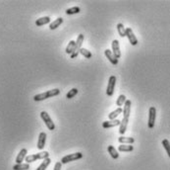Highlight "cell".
<instances>
[{
	"instance_id": "1",
	"label": "cell",
	"mask_w": 170,
	"mask_h": 170,
	"mask_svg": "<svg viewBox=\"0 0 170 170\" xmlns=\"http://www.w3.org/2000/svg\"><path fill=\"white\" fill-rule=\"evenodd\" d=\"M124 105L125 106L123 108V120L121 121V125H120V128H119V133L121 135H124L126 131H127V126H128V122H129L132 102H131V100H127L125 102Z\"/></svg>"
},
{
	"instance_id": "2",
	"label": "cell",
	"mask_w": 170,
	"mask_h": 170,
	"mask_svg": "<svg viewBox=\"0 0 170 170\" xmlns=\"http://www.w3.org/2000/svg\"><path fill=\"white\" fill-rule=\"evenodd\" d=\"M60 94V90L58 88H55V89H51V90H48L46 92H43V93H41V94H37L33 97V100L35 101H43L47 98H50V97H53V96H57Z\"/></svg>"
},
{
	"instance_id": "3",
	"label": "cell",
	"mask_w": 170,
	"mask_h": 170,
	"mask_svg": "<svg viewBox=\"0 0 170 170\" xmlns=\"http://www.w3.org/2000/svg\"><path fill=\"white\" fill-rule=\"evenodd\" d=\"M84 39H85V36L83 35V34H80L79 36L77 38V41H76V45H75V48H74V51L71 53L70 57L71 59H75L78 56H79L80 53V51L82 48V45H83V42H84Z\"/></svg>"
},
{
	"instance_id": "4",
	"label": "cell",
	"mask_w": 170,
	"mask_h": 170,
	"mask_svg": "<svg viewBox=\"0 0 170 170\" xmlns=\"http://www.w3.org/2000/svg\"><path fill=\"white\" fill-rule=\"evenodd\" d=\"M48 156H49V153H48L47 151H42V152L37 153V154L28 155V156L26 157V161H27V163H31V162H33V161H37V159L48 158Z\"/></svg>"
},
{
	"instance_id": "5",
	"label": "cell",
	"mask_w": 170,
	"mask_h": 170,
	"mask_svg": "<svg viewBox=\"0 0 170 170\" xmlns=\"http://www.w3.org/2000/svg\"><path fill=\"white\" fill-rule=\"evenodd\" d=\"M83 157V153L82 152H75V153H71V154H68L66 156H64L61 159V163L62 164H66L68 162H71V161H75V160L78 159H81Z\"/></svg>"
},
{
	"instance_id": "6",
	"label": "cell",
	"mask_w": 170,
	"mask_h": 170,
	"mask_svg": "<svg viewBox=\"0 0 170 170\" xmlns=\"http://www.w3.org/2000/svg\"><path fill=\"white\" fill-rule=\"evenodd\" d=\"M41 119L43 120V122L45 123V125H46V127L48 128V130H50V131L55 130V125H54V123L52 122L50 116L48 115L45 111H42V112H41Z\"/></svg>"
},
{
	"instance_id": "7",
	"label": "cell",
	"mask_w": 170,
	"mask_h": 170,
	"mask_svg": "<svg viewBox=\"0 0 170 170\" xmlns=\"http://www.w3.org/2000/svg\"><path fill=\"white\" fill-rule=\"evenodd\" d=\"M155 118H156V109L154 107H150L149 110V122H148V126L149 129H153L154 127Z\"/></svg>"
},
{
	"instance_id": "8",
	"label": "cell",
	"mask_w": 170,
	"mask_h": 170,
	"mask_svg": "<svg viewBox=\"0 0 170 170\" xmlns=\"http://www.w3.org/2000/svg\"><path fill=\"white\" fill-rule=\"evenodd\" d=\"M115 84H116V77L114 75H111L109 77V80H108L107 88H106V94H107L108 96H112L113 95Z\"/></svg>"
},
{
	"instance_id": "9",
	"label": "cell",
	"mask_w": 170,
	"mask_h": 170,
	"mask_svg": "<svg viewBox=\"0 0 170 170\" xmlns=\"http://www.w3.org/2000/svg\"><path fill=\"white\" fill-rule=\"evenodd\" d=\"M126 37L128 38V40H129L130 44L132 46H136L138 44V39L136 38L135 34L133 33L132 29H131V28H127V29H126Z\"/></svg>"
},
{
	"instance_id": "10",
	"label": "cell",
	"mask_w": 170,
	"mask_h": 170,
	"mask_svg": "<svg viewBox=\"0 0 170 170\" xmlns=\"http://www.w3.org/2000/svg\"><path fill=\"white\" fill-rule=\"evenodd\" d=\"M121 125V121H119L118 119H115V120H109V121H106V122L102 123V128L104 129H110V128H114V127H117V126Z\"/></svg>"
},
{
	"instance_id": "11",
	"label": "cell",
	"mask_w": 170,
	"mask_h": 170,
	"mask_svg": "<svg viewBox=\"0 0 170 170\" xmlns=\"http://www.w3.org/2000/svg\"><path fill=\"white\" fill-rule=\"evenodd\" d=\"M46 134L44 132H41L40 134V135H38V140H37V148L41 150L43 149V147H44L45 145V143H46Z\"/></svg>"
},
{
	"instance_id": "12",
	"label": "cell",
	"mask_w": 170,
	"mask_h": 170,
	"mask_svg": "<svg viewBox=\"0 0 170 170\" xmlns=\"http://www.w3.org/2000/svg\"><path fill=\"white\" fill-rule=\"evenodd\" d=\"M112 52L115 56L116 59H120L121 56V52H120V46H119V42L117 40H114L112 42Z\"/></svg>"
},
{
	"instance_id": "13",
	"label": "cell",
	"mask_w": 170,
	"mask_h": 170,
	"mask_svg": "<svg viewBox=\"0 0 170 170\" xmlns=\"http://www.w3.org/2000/svg\"><path fill=\"white\" fill-rule=\"evenodd\" d=\"M104 55H105V56L107 57L108 60H109L113 65H117V64H118V60L116 59L115 56L113 55V52H111V51L105 50V51H104Z\"/></svg>"
},
{
	"instance_id": "14",
	"label": "cell",
	"mask_w": 170,
	"mask_h": 170,
	"mask_svg": "<svg viewBox=\"0 0 170 170\" xmlns=\"http://www.w3.org/2000/svg\"><path fill=\"white\" fill-rule=\"evenodd\" d=\"M26 157H27V149H26V148H23V149L20 150V152H19L18 156H17V158H16L17 164L22 163V161H23L24 159H26Z\"/></svg>"
},
{
	"instance_id": "15",
	"label": "cell",
	"mask_w": 170,
	"mask_h": 170,
	"mask_svg": "<svg viewBox=\"0 0 170 170\" xmlns=\"http://www.w3.org/2000/svg\"><path fill=\"white\" fill-rule=\"evenodd\" d=\"M118 142L120 143H122V144H132L135 143V139L134 138H129V137H120L118 139Z\"/></svg>"
},
{
	"instance_id": "16",
	"label": "cell",
	"mask_w": 170,
	"mask_h": 170,
	"mask_svg": "<svg viewBox=\"0 0 170 170\" xmlns=\"http://www.w3.org/2000/svg\"><path fill=\"white\" fill-rule=\"evenodd\" d=\"M48 23H50V18L48 16H45V17H41L40 19H37V20L36 21V25L40 27V26H43Z\"/></svg>"
},
{
	"instance_id": "17",
	"label": "cell",
	"mask_w": 170,
	"mask_h": 170,
	"mask_svg": "<svg viewBox=\"0 0 170 170\" xmlns=\"http://www.w3.org/2000/svg\"><path fill=\"white\" fill-rule=\"evenodd\" d=\"M107 150L110 154V156L113 159H117L119 157V153L117 152V150H116V148L113 147V145H109V147H107Z\"/></svg>"
},
{
	"instance_id": "18",
	"label": "cell",
	"mask_w": 170,
	"mask_h": 170,
	"mask_svg": "<svg viewBox=\"0 0 170 170\" xmlns=\"http://www.w3.org/2000/svg\"><path fill=\"white\" fill-rule=\"evenodd\" d=\"M121 113H123V109L122 108H117L113 112H111L110 114H108V118H109V120H115V119H117L118 115L121 114Z\"/></svg>"
},
{
	"instance_id": "19",
	"label": "cell",
	"mask_w": 170,
	"mask_h": 170,
	"mask_svg": "<svg viewBox=\"0 0 170 170\" xmlns=\"http://www.w3.org/2000/svg\"><path fill=\"white\" fill-rule=\"evenodd\" d=\"M118 150L119 151H122V152H125V151H133L134 150V147L133 145H131V144H121L119 145V147H118Z\"/></svg>"
},
{
	"instance_id": "20",
	"label": "cell",
	"mask_w": 170,
	"mask_h": 170,
	"mask_svg": "<svg viewBox=\"0 0 170 170\" xmlns=\"http://www.w3.org/2000/svg\"><path fill=\"white\" fill-rule=\"evenodd\" d=\"M62 23H63V18H61V17L57 18L54 22H52L49 25V29H50V30H55V29H57L58 27H59Z\"/></svg>"
},
{
	"instance_id": "21",
	"label": "cell",
	"mask_w": 170,
	"mask_h": 170,
	"mask_svg": "<svg viewBox=\"0 0 170 170\" xmlns=\"http://www.w3.org/2000/svg\"><path fill=\"white\" fill-rule=\"evenodd\" d=\"M30 169V164L29 163H20L13 166V170H28Z\"/></svg>"
},
{
	"instance_id": "22",
	"label": "cell",
	"mask_w": 170,
	"mask_h": 170,
	"mask_svg": "<svg viewBox=\"0 0 170 170\" xmlns=\"http://www.w3.org/2000/svg\"><path fill=\"white\" fill-rule=\"evenodd\" d=\"M50 162H51V159L48 157V158H45V159H43V161H42V163L40 165V166L37 167V170H45L47 167H48V165L50 164Z\"/></svg>"
},
{
	"instance_id": "23",
	"label": "cell",
	"mask_w": 170,
	"mask_h": 170,
	"mask_svg": "<svg viewBox=\"0 0 170 170\" xmlns=\"http://www.w3.org/2000/svg\"><path fill=\"white\" fill-rule=\"evenodd\" d=\"M117 31H118V34L120 37H122V38L126 37V29L122 23L117 24Z\"/></svg>"
},
{
	"instance_id": "24",
	"label": "cell",
	"mask_w": 170,
	"mask_h": 170,
	"mask_svg": "<svg viewBox=\"0 0 170 170\" xmlns=\"http://www.w3.org/2000/svg\"><path fill=\"white\" fill-rule=\"evenodd\" d=\"M126 101H127V99H126V96L122 94V95H120L117 98V101H116V105L118 106V108H121V106H123Z\"/></svg>"
},
{
	"instance_id": "25",
	"label": "cell",
	"mask_w": 170,
	"mask_h": 170,
	"mask_svg": "<svg viewBox=\"0 0 170 170\" xmlns=\"http://www.w3.org/2000/svg\"><path fill=\"white\" fill-rule=\"evenodd\" d=\"M75 45H76V42L75 41H70V43L68 44V46L66 48V52L68 55L71 56V53L74 51V48H75Z\"/></svg>"
},
{
	"instance_id": "26",
	"label": "cell",
	"mask_w": 170,
	"mask_h": 170,
	"mask_svg": "<svg viewBox=\"0 0 170 170\" xmlns=\"http://www.w3.org/2000/svg\"><path fill=\"white\" fill-rule=\"evenodd\" d=\"M81 9L80 7H72V8H69L66 10V14L67 15H74V14H78L80 13Z\"/></svg>"
},
{
	"instance_id": "27",
	"label": "cell",
	"mask_w": 170,
	"mask_h": 170,
	"mask_svg": "<svg viewBox=\"0 0 170 170\" xmlns=\"http://www.w3.org/2000/svg\"><path fill=\"white\" fill-rule=\"evenodd\" d=\"M162 145H163V147L164 149L166 150V152L168 154V156L170 157V143H169V140L168 139H163L162 140Z\"/></svg>"
},
{
	"instance_id": "28",
	"label": "cell",
	"mask_w": 170,
	"mask_h": 170,
	"mask_svg": "<svg viewBox=\"0 0 170 170\" xmlns=\"http://www.w3.org/2000/svg\"><path fill=\"white\" fill-rule=\"evenodd\" d=\"M80 53L83 56H85L86 59H91V52L88 50H86V48H81Z\"/></svg>"
},
{
	"instance_id": "29",
	"label": "cell",
	"mask_w": 170,
	"mask_h": 170,
	"mask_svg": "<svg viewBox=\"0 0 170 170\" xmlns=\"http://www.w3.org/2000/svg\"><path fill=\"white\" fill-rule=\"evenodd\" d=\"M77 94H78V89L77 88H73V89H71L69 92H68L66 97H67L68 99H72L73 97H75Z\"/></svg>"
},
{
	"instance_id": "30",
	"label": "cell",
	"mask_w": 170,
	"mask_h": 170,
	"mask_svg": "<svg viewBox=\"0 0 170 170\" xmlns=\"http://www.w3.org/2000/svg\"><path fill=\"white\" fill-rule=\"evenodd\" d=\"M61 162H56L55 166H54V170H61Z\"/></svg>"
}]
</instances>
